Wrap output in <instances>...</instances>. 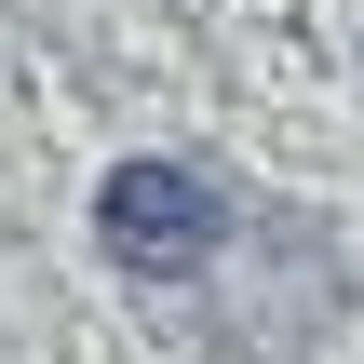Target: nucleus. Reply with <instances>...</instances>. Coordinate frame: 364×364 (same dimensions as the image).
<instances>
[{
	"label": "nucleus",
	"mask_w": 364,
	"mask_h": 364,
	"mask_svg": "<svg viewBox=\"0 0 364 364\" xmlns=\"http://www.w3.org/2000/svg\"><path fill=\"white\" fill-rule=\"evenodd\" d=\"M95 243H108V270H135V284H203L216 243H230V189H216L203 162L135 149V162L95 176Z\"/></svg>",
	"instance_id": "obj_1"
}]
</instances>
